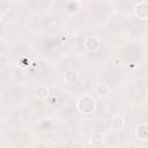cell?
Instances as JSON below:
<instances>
[{"label": "cell", "mask_w": 148, "mask_h": 148, "mask_svg": "<svg viewBox=\"0 0 148 148\" xmlns=\"http://www.w3.org/2000/svg\"><path fill=\"white\" fill-rule=\"evenodd\" d=\"M125 126V119L123 116L120 114H114L111 119V127L114 130V131H120L123 130Z\"/></svg>", "instance_id": "obj_6"}, {"label": "cell", "mask_w": 148, "mask_h": 148, "mask_svg": "<svg viewBox=\"0 0 148 148\" xmlns=\"http://www.w3.org/2000/svg\"><path fill=\"white\" fill-rule=\"evenodd\" d=\"M135 135L139 140L146 141L148 139V125L146 123H141L135 128Z\"/></svg>", "instance_id": "obj_4"}, {"label": "cell", "mask_w": 148, "mask_h": 148, "mask_svg": "<svg viewBox=\"0 0 148 148\" xmlns=\"http://www.w3.org/2000/svg\"><path fill=\"white\" fill-rule=\"evenodd\" d=\"M35 148H47V145H46L45 142L40 141V142H38V143L36 145V147H35Z\"/></svg>", "instance_id": "obj_11"}, {"label": "cell", "mask_w": 148, "mask_h": 148, "mask_svg": "<svg viewBox=\"0 0 148 148\" xmlns=\"http://www.w3.org/2000/svg\"><path fill=\"white\" fill-rule=\"evenodd\" d=\"M101 46V39L96 36H91V37H87L84 40V47L87 51L89 52H95L99 49Z\"/></svg>", "instance_id": "obj_3"}, {"label": "cell", "mask_w": 148, "mask_h": 148, "mask_svg": "<svg viewBox=\"0 0 148 148\" xmlns=\"http://www.w3.org/2000/svg\"><path fill=\"white\" fill-rule=\"evenodd\" d=\"M79 81V72L76 69H68L65 73V82L67 84H74Z\"/></svg>", "instance_id": "obj_7"}, {"label": "cell", "mask_w": 148, "mask_h": 148, "mask_svg": "<svg viewBox=\"0 0 148 148\" xmlns=\"http://www.w3.org/2000/svg\"><path fill=\"white\" fill-rule=\"evenodd\" d=\"M35 96L37 99H40V101H44L49 96H50V88L45 84H40L36 88V91H35Z\"/></svg>", "instance_id": "obj_5"}, {"label": "cell", "mask_w": 148, "mask_h": 148, "mask_svg": "<svg viewBox=\"0 0 148 148\" xmlns=\"http://www.w3.org/2000/svg\"><path fill=\"white\" fill-rule=\"evenodd\" d=\"M76 109L80 113H82L84 116H90L96 110V101L91 95L84 94L77 99Z\"/></svg>", "instance_id": "obj_1"}, {"label": "cell", "mask_w": 148, "mask_h": 148, "mask_svg": "<svg viewBox=\"0 0 148 148\" xmlns=\"http://www.w3.org/2000/svg\"><path fill=\"white\" fill-rule=\"evenodd\" d=\"M71 148H84V145L80 141H75L71 145Z\"/></svg>", "instance_id": "obj_10"}, {"label": "cell", "mask_w": 148, "mask_h": 148, "mask_svg": "<svg viewBox=\"0 0 148 148\" xmlns=\"http://www.w3.org/2000/svg\"><path fill=\"white\" fill-rule=\"evenodd\" d=\"M96 94L98 97H106L110 94V87L105 83H99L96 87Z\"/></svg>", "instance_id": "obj_8"}, {"label": "cell", "mask_w": 148, "mask_h": 148, "mask_svg": "<svg viewBox=\"0 0 148 148\" xmlns=\"http://www.w3.org/2000/svg\"><path fill=\"white\" fill-rule=\"evenodd\" d=\"M133 14L135 17L140 20H147L148 18V2L145 0L136 2L133 8Z\"/></svg>", "instance_id": "obj_2"}, {"label": "cell", "mask_w": 148, "mask_h": 148, "mask_svg": "<svg viewBox=\"0 0 148 148\" xmlns=\"http://www.w3.org/2000/svg\"><path fill=\"white\" fill-rule=\"evenodd\" d=\"M89 141L94 146H101L103 143V141H104V135L102 133H99V132H95V133L91 134Z\"/></svg>", "instance_id": "obj_9"}, {"label": "cell", "mask_w": 148, "mask_h": 148, "mask_svg": "<svg viewBox=\"0 0 148 148\" xmlns=\"http://www.w3.org/2000/svg\"><path fill=\"white\" fill-rule=\"evenodd\" d=\"M3 15H5V14H3V12H2V9H0V22H1L2 20H3Z\"/></svg>", "instance_id": "obj_12"}]
</instances>
